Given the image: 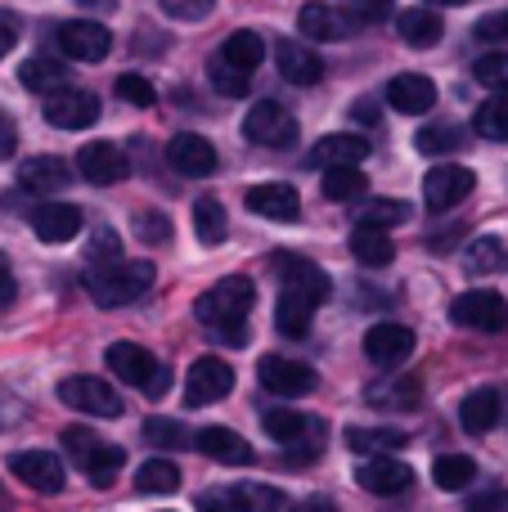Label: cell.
Returning a JSON list of instances; mask_svg holds the SVG:
<instances>
[{
    "label": "cell",
    "instance_id": "cell-1",
    "mask_svg": "<svg viewBox=\"0 0 508 512\" xmlns=\"http://www.w3.org/2000/svg\"><path fill=\"white\" fill-rule=\"evenodd\" d=\"M252 301H257V283L243 279V274H230V279H221L216 288H207L203 297L194 301V315H198V324L207 328L212 342L243 346L248 342Z\"/></svg>",
    "mask_w": 508,
    "mask_h": 512
},
{
    "label": "cell",
    "instance_id": "cell-2",
    "mask_svg": "<svg viewBox=\"0 0 508 512\" xmlns=\"http://www.w3.org/2000/svg\"><path fill=\"white\" fill-rule=\"evenodd\" d=\"M153 283V265L149 261H104L86 270V292L95 306L113 310V306H131L135 297H144Z\"/></svg>",
    "mask_w": 508,
    "mask_h": 512
},
{
    "label": "cell",
    "instance_id": "cell-3",
    "mask_svg": "<svg viewBox=\"0 0 508 512\" xmlns=\"http://www.w3.org/2000/svg\"><path fill=\"white\" fill-rule=\"evenodd\" d=\"M243 135H248L252 144H261V149H288V144L297 140V117H293V108H284L279 99H261V104H252L248 117H243Z\"/></svg>",
    "mask_w": 508,
    "mask_h": 512
},
{
    "label": "cell",
    "instance_id": "cell-4",
    "mask_svg": "<svg viewBox=\"0 0 508 512\" xmlns=\"http://www.w3.org/2000/svg\"><path fill=\"white\" fill-rule=\"evenodd\" d=\"M450 319H455L459 328H473V333H504L508 328V301L491 288H473V292H464V297H455Z\"/></svg>",
    "mask_w": 508,
    "mask_h": 512
},
{
    "label": "cell",
    "instance_id": "cell-5",
    "mask_svg": "<svg viewBox=\"0 0 508 512\" xmlns=\"http://www.w3.org/2000/svg\"><path fill=\"white\" fill-rule=\"evenodd\" d=\"M59 400L68 409H77V414H90V418H117L126 409L122 396H117L104 378H90V373H81V378H63Z\"/></svg>",
    "mask_w": 508,
    "mask_h": 512
},
{
    "label": "cell",
    "instance_id": "cell-6",
    "mask_svg": "<svg viewBox=\"0 0 508 512\" xmlns=\"http://www.w3.org/2000/svg\"><path fill=\"white\" fill-rule=\"evenodd\" d=\"M230 391H234V369L221 360V355L194 360V369H189V378H185V405L189 409L216 405V400H225Z\"/></svg>",
    "mask_w": 508,
    "mask_h": 512
},
{
    "label": "cell",
    "instance_id": "cell-7",
    "mask_svg": "<svg viewBox=\"0 0 508 512\" xmlns=\"http://www.w3.org/2000/svg\"><path fill=\"white\" fill-rule=\"evenodd\" d=\"M45 122L59 126V131H86L99 122V99L90 90L63 86L54 95H45Z\"/></svg>",
    "mask_w": 508,
    "mask_h": 512
},
{
    "label": "cell",
    "instance_id": "cell-8",
    "mask_svg": "<svg viewBox=\"0 0 508 512\" xmlns=\"http://www.w3.org/2000/svg\"><path fill=\"white\" fill-rule=\"evenodd\" d=\"M257 378L270 396H288V400L311 396L315 382H320L311 364H297V360H288V355H266V360L257 364Z\"/></svg>",
    "mask_w": 508,
    "mask_h": 512
},
{
    "label": "cell",
    "instance_id": "cell-9",
    "mask_svg": "<svg viewBox=\"0 0 508 512\" xmlns=\"http://www.w3.org/2000/svg\"><path fill=\"white\" fill-rule=\"evenodd\" d=\"M9 472H14L27 490H41V495H59V490L68 486L63 459L50 450H18L14 459H9Z\"/></svg>",
    "mask_w": 508,
    "mask_h": 512
},
{
    "label": "cell",
    "instance_id": "cell-10",
    "mask_svg": "<svg viewBox=\"0 0 508 512\" xmlns=\"http://www.w3.org/2000/svg\"><path fill=\"white\" fill-rule=\"evenodd\" d=\"M473 171L468 167H455V162H446V167H432L428 176H423V203L432 207V212H450V207H459L468 194H473Z\"/></svg>",
    "mask_w": 508,
    "mask_h": 512
},
{
    "label": "cell",
    "instance_id": "cell-11",
    "mask_svg": "<svg viewBox=\"0 0 508 512\" xmlns=\"http://www.w3.org/2000/svg\"><path fill=\"white\" fill-rule=\"evenodd\" d=\"M54 36H59V50L77 63H99L108 50H113L108 27H99L95 18H72V23H63Z\"/></svg>",
    "mask_w": 508,
    "mask_h": 512
},
{
    "label": "cell",
    "instance_id": "cell-12",
    "mask_svg": "<svg viewBox=\"0 0 508 512\" xmlns=\"http://www.w3.org/2000/svg\"><path fill=\"white\" fill-rule=\"evenodd\" d=\"M104 364L113 369L117 382H126V387H140L144 396H149L153 378H158V369H162V364L153 360L144 346H135V342H113V346L104 351Z\"/></svg>",
    "mask_w": 508,
    "mask_h": 512
},
{
    "label": "cell",
    "instance_id": "cell-13",
    "mask_svg": "<svg viewBox=\"0 0 508 512\" xmlns=\"http://www.w3.org/2000/svg\"><path fill=\"white\" fill-rule=\"evenodd\" d=\"M266 436L270 441H279V445H288V450H297V445L306 441V450H320V436H324V427H320V418H311V414H297V409H266Z\"/></svg>",
    "mask_w": 508,
    "mask_h": 512
},
{
    "label": "cell",
    "instance_id": "cell-14",
    "mask_svg": "<svg viewBox=\"0 0 508 512\" xmlns=\"http://www.w3.org/2000/svg\"><path fill=\"white\" fill-rule=\"evenodd\" d=\"M365 355L378 369H401L414 355V333L405 324H374L365 333Z\"/></svg>",
    "mask_w": 508,
    "mask_h": 512
},
{
    "label": "cell",
    "instance_id": "cell-15",
    "mask_svg": "<svg viewBox=\"0 0 508 512\" xmlns=\"http://www.w3.org/2000/svg\"><path fill=\"white\" fill-rule=\"evenodd\" d=\"M167 162H171V171H180V176L203 180L216 171V149L203 140V135L180 131V135H171V144H167Z\"/></svg>",
    "mask_w": 508,
    "mask_h": 512
},
{
    "label": "cell",
    "instance_id": "cell-16",
    "mask_svg": "<svg viewBox=\"0 0 508 512\" xmlns=\"http://www.w3.org/2000/svg\"><path fill=\"white\" fill-rule=\"evenodd\" d=\"M77 171H81V180H90V185H117V180L126 176V153L117 149V144H108V140H95V144H86V149L77 153Z\"/></svg>",
    "mask_w": 508,
    "mask_h": 512
},
{
    "label": "cell",
    "instance_id": "cell-17",
    "mask_svg": "<svg viewBox=\"0 0 508 512\" xmlns=\"http://www.w3.org/2000/svg\"><path fill=\"white\" fill-rule=\"evenodd\" d=\"M387 104L405 117H419L437 104V86L428 77H419V72H401V77L387 81Z\"/></svg>",
    "mask_w": 508,
    "mask_h": 512
},
{
    "label": "cell",
    "instance_id": "cell-18",
    "mask_svg": "<svg viewBox=\"0 0 508 512\" xmlns=\"http://www.w3.org/2000/svg\"><path fill=\"white\" fill-rule=\"evenodd\" d=\"M248 212L288 225L302 216V198H297L293 185H257V189H248Z\"/></svg>",
    "mask_w": 508,
    "mask_h": 512
},
{
    "label": "cell",
    "instance_id": "cell-19",
    "mask_svg": "<svg viewBox=\"0 0 508 512\" xmlns=\"http://www.w3.org/2000/svg\"><path fill=\"white\" fill-rule=\"evenodd\" d=\"M297 27H302L311 41H347L351 32H356V23H351L342 9L333 5H320V0H311V5H302V14H297Z\"/></svg>",
    "mask_w": 508,
    "mask_h": 512
},
{
    "label": "cell",
    "instance_id": "cell-20",
    "mask_svg": "<svg viewBox=\"0 0 508 512\" xmlns=\"http://www.w3.org/2000/svg\"><path fill=\"white\" fill-rule=\"evenodd\" d=\"M356 481L369 495H401V490H410L414 472L405 468L401 459H365L356 468Z\"/></svg>",
    "mask_w": 508,
    "mask_h": 512
},
{
    "label": "cell",
    "instance_id": "cell-21",
    "mask_svg": "<svg viewBox=\"0 0 508 512\" xmlns=\"http://www.w3.org/2000/svg\"><path fill=\"white\" fill-rule=\"evenodd\" d=\"M275 63H279V77L293 81V86H315V81L324 77V59L315 50H306V45H297V41H279Z\"/></svg>",
    "mask_w": 508,
    "mask_h": 512
},
{
    "label": "cell",
    "instance_id": "cell-22",
    "mask_svg": "<svg viewBox=\"0 0 508 512\" xmlns=\"http://www.w3.org/2000/svg\"><path fill=\"white\" fill-rule=\"evenodd\" d=\"M32 230L41 243H68L81 230V212L72 203H41L32 212Z\"/></svg>",
    "mask_w": 508,
    "mask_h": 512
},
{
    "label": "cell",
    "instance_id": "cell-23",
    "mask_svg": "<svg viewBox=\"0 0 508 512\" xmlns=\"http://www.w3.org/2000/svg\"><path fill=\"white\" fill-rule=\"evenodd\" d=\"M369 158V140L365 135H351V131H342V135H324L320 144H315V153H311V162L315 167H360V162Z\"/></svg>",
    "mask_w": 508,
    "mask_h": 512
},
{
    "label": "cell",
    "instance_id": "cell-24",
    "mask_svg": "<svg viewBox=\"0 0 508 512\" xmlns=\"http://www.w3.org/2000/svg\"><path fill=\"white\" fill-rule=\"evenodd\" d=\"M194 445L207 454V459L230 463V468H243V463H252V445L243 441L239 432H230V427H203V432L194 436Z\"/></svg>",
    "mask_w": 508,
    "mask_h": 512
},
{
    "label": "cell",
    "instance_id": "cell-25",
    "mask_svg": "<svg viewBox=\"0 0 508 512\" xmlns=\"http://www.w3.org/2000/svg\"><path fill=\"white\" fill-rule=\"evenodd\" d=\"M347 445L365 459H392L396 450L410 445V436L401 427H347Z\"/></svg>",
    "mask_w": 508,
    "mask_h": 512
},
{
    "label": "cell",
    "instance_id": "cell-26",
    "mask_svg": "<svg viewBox=\"0 0 508 512\" xmlns=\"http://www.w3.org/2000/svg\"><path fill=\"white\" fill-rule=\"evenodd\" d=\"M275 270L284 274V288H297L315 301L329 297V274L315 261H306V256H275Z\"/></svg>",
    "mask_w": 508,
    "mask_h": 512
},
{
    "label": "cell",
    "instance_id": "cell-27",
    "mask_svg": "<svg viewBox=\"0 0 508 512\" xmlns=\"http://www.w3.org/2000/svg\"><path fill=\"white\" fill-rule=\"evenodd\" d=\"M315 306H320L315 297H306V292H297V288H284L279 292V306H275V328L284 337H306L311 333Z\"/></svg>",
    "mask_w": 508,
    "mask_h": 512
},
{
    "label": "cell",
    "instance_id": "cell-28",
    "mask_svg": "<svg viewBox=\"0 0 508 512\" xmlns=\"http://www.w3.org/2000/svg\"><path fill=\"white\" fill-rule=\"evenodd\" d=\"M500 414H504V400H500V391H495V387L473 391V396L459 405V423H464V432H473V436L491 432V427L500 423Z\"/></svg>",
    "mask_w": 508,
    "mask_h": 512
},
{
    "label": "cell",
    "instance_id": "cell-29",
    "mask_svg": "<svg viewBox=\"0 0 508 512\" xmlns=\"http://www.w3.org/2000/svg\"><path fill=\"white\" fill-rule=\"evenodd\" d=\"M18 180H23L27 189H36V194H59V189L72 185V171L63 158H50V153H45V158H27L23 171H18Z\"/></svg>",
    "mask_w": 508,
    "mask_h": 512
},
{
    "label": "cell",
    "instance_id": "cell-30",
    "mask_svg": "<svg viewBox=\"0 0 508 512\" xmlns=\"http://www.w3.org/2000/svg\"><path fill=\"white\" fill-rule=\"evenodd\" d=\"M396 36H401L405 45H414V50H432V45L441 41V18L432 14V9H401Z\"/></svg>",
    "mask_w": 508,
    "mask_h": 512
},
{
    "label": "cell",
    "instance_id": "cell-31",
    "mask_svg": "<svg viewBox=\"0 0 508 512\" xmlns=\"http://www.w3.org/2000/svg\"><path fill=\"white\" fill-rule=\"evenodd\" d=\"M351 256H356L360 265H369V270H383V265L396 261V243L387 239L383 230H365V225H356V234H351Z\"/></svg>",
    "mask_w": 508,
    "mask_h": 512
},
{
    "label": "cell",
    "instance_id": "cell-32",
    "mask_svg": "<svg viewBox=\"0 0 508 512\" xmlns=\"http://www.w3.org/2000/svg\"><path fill=\"white\" fill-rule=\"evenodd\" d=\"M365 396L378 409H419L423 387H419V378H392V382H374Z\"/></svg>",
    "mask_w": 508,
    "mask_h": 512
},
{
    "label": "cell",
    "instance_id": "cell-33",
    "mask_svg": "<svg viewBox=\"0 0 508 512\" xmlns=\"http://www.w3.org/2000/svg\"><path fill=\"white\" fill-rule=\"evenodd\" d=\"M221 59L230 63V68H239L243 77H248V72L257 68L261 59H266V41H261L257 32H234L230 41L221 45Z\"/></svg>",
    "mask_w": 508,
    "mask_h": 512
},
{
    "label": "cell",
    "instance_id": "cell-34",
    "mask_svg": "<svg viewBox=\"0 0 508 512\" xmlns=\"http://www.w3.org/2000/svg\"><path fill=\"white\" fill-rule=\"evenodd\" d=\"M18 81H23L27 90H41V95H54V90L68 86V68L54 59H27L23 68H18Z\"/></svg>",
    "mask_w": 508,
    "mask_h": 512
},
{
    "label": "cell",
    "instance_id": "cell-35",
    "mask_svg": "<svg viewBox=\"0 0 508 512\" xmlns=\"http://www.w3.org/2000/svg\"><path fill=\"white\" fill-rule=\"evenodd\" d=\"M225 230H230V221H225L221 198H198V203H194V234H198V243L216 248V243L225 239Z\"/></svg>",
    "mask_w": 508,
    "mask_h": 512
},
{
    "label": "cell",
    "instance_id": "cell-36",
    "mask_svg": "<svg viewBox=\"0 0 508 512\" xmlns=\"http://www.w3.org/2000/svg\"><path fill=\"white\" fill-rule=\"evenodd\" d=\"M176 486H180V468L171 459H149L135 472V490L140 495H171Z\"/></svg>",
    "mask_w": 508,
    "mask_h": 512
},
{
    "label": "cell",
    "instance_id": "cell-37",
    "mask_svg": "<svg viewBox=\"0 0 508 512\" xmlns=\"http://www.w3.org/2000/svg\"><path fill=\"white\" fill-rule=\"evenodd\" d=\"M410 221V203H401V198H369L365 207H360V225L365 230H392V225H405Z\"/></svg>",
    "mask_w": 508,
    "mask_h": 512
},
{
    "label": "cell",
    "instance_id": "cell-38",
    "mask_svg": "<svg viewBox=\"0 0 508 512\" xmlns=\"http://www.w3.org/2000/svg\"><path fill=\"white\" fill-rule=\"evenodd\" d=\"M473 477H477V463L468 454H441L432 463V481L441 490H464V486H473Z\"/></svg>",
    "mask_w": 508,
    "mask_h": 512
},
{
    "label": "cell",
    "instance_id": "cell-39",
    "mask_svg": "<svg viewBox=\"0 0 508 512\" xmlns=\"http://www.w3.org/2000/svg\"><path fill=\"white\" fill-rule=\"evenodd\" d=\"M198 512H257L252 508V486H221L198 495Z\"/></svg>",
    "mask_w": 508,
    "mask_h": 512
},
{
    "label": "cell",
    "instance_id": "cell-40",
    "mask_svg": "<svg viewBox=\"0 0 508 512\" xmlns=\"http://www.w3.org/2000/svg\"><path fill=\"white\" fill-rule=\"evenodd\" d=\"M320 189H324V198H333V203H351V198L365 194V171H356V167H333V171H324Z\"/></svg>",
    "mask_w": 508,
    "mask_h": 512
},
{
    "label": "cell",
    "instance_id": "cell-41",
    "mask_svg": "<svg viewBox=\"0 0 508 512\" xmlns=\"http://www.w3.org/2000/svg\"><path fill=\"white\" fill-rule=\"evenodd\" d=\"M122 463H126V454L117 450V445H99L95 454L86 459V477H90V486H99V490H108L117 481V472H122Z\"/></svg>",
    "mask_w": 508,
    "mask_h": 512
},
{
    "label": "cell",
    "instance_id": "cell-42",
    "mask_svg": "<svg viewBox=\"0 0 508 512\" xmlns=\"http://www.w3.org/2000/svg\"><path fill=\"white\" fill-rule=\"evenodd\" d=\"M504 261H508V252H504V243L495 239V234H482V239H473V248L464 252V265L473 274H495Z\"/></svg>",
    "mask_w": 508,
    "mask_h": 512
},
{
    "label": "cell",
    "instance_id": "cell-43",
    "mask_svg": "<svg viewBox=\"0 0 508 512\" xmlns=\"http://www.w3.org/2000/svg\"><path fill=\"white\" fill-rule=\"evenodd\" d=\"M473 126H477V135H482V140L504 144L508 140V99H486V104L477 108Z\"/></svg>",
    "mask_w": 508,
    "mask_h": 512
},
{
    "label": "cell",
    "instance_id": "cell-44",
    "mask_svg": "<svg viewBox=\"0 0 508 512\" xmlns=\"http://www.w3.org/2000/svg\"><path fill=\"white\" fill-rule=\"evenodd\" d=\"M207 81H212L225 99H248V77H243L239 68H230L221 54H212V63H207Z\"/></svg>",
    "mask_w": 508,
    "mask_h": 512
},
{
    "label": "cell",
    "instance_id": "cell-45",
    "mask_svg": "<svg viewBox=\"0 0 508 512\" xmlns=\"http://www.w3.org/2000/svg\"><path fill=\"white\" fill-rule=\"evenodd\" d=\"M144 441L158 445V450H185L189 432H185V423H176V418H149V423H144Z\"/></svg>",
    "mask_w": 508,
    "mask_h": 512
},
{
    "label": "cell",
    "instance_id": "cell-46",
    "mask_svg": "<svg viewBox=\"0 0 508 512\" xmlns=\"http://www.w3.org/2000/svg\"><path fill=\"white\" fill-rule=\"evenodd\" d=\"M414 144H419V153H428V158H437V153H455L464 140H459V126L441 122V126H423V131H419V140H414Z\"/></svg>",
    "mask_w": 508,
    "mask_h": 512
},
{
    "label": "cell",
    "instance_id": "cell-47",
    "mask_svg": "<svg viewBox=\"0 0 508 512\" xmlns=\"http://www.w3.org/2000/svg\"><path fill=\"white\" fill-rule=\"evenodd\" d=\"M473 77L482 81L486 90H500V95H508V54H482V59L473 63Z\"/></svg>",
    "mask_w": 508,
    "mask_h": 512
},
{
    "label": "cell",
    "instance_id": "cell-48",
    "mask_svg": "<svg viewBox=\"0 0 508 512\" xmlns=\"http://www.w3.org/2000/svg\"><path fill=\"white\" fill-rule=\"evenodd\" d=\"M99 445H104V441H99L90 427H68V432H63V450H68L72 459L81 463V468H86V459L99 450Z\"/></svg>",
    "mask_w": 508,
    "mask_h": 512
},
{
    "label": "cell",
    "instance_id": "cell-49",
    "mask_svg": "<svg viewBox=\"0 0 508 512\" xmlns=\"http://www.w3.org/2000/svg\"><path fill=\"white\" fill-rule=\"evenodd\" d=\"M117 95H122L126 104H135V108H149L153 99H158V90H153V81H144V77H135V72H126V77H117Z\"/></svg>",
    "mask_w": 508,
    "mask_h": 512
},
{
    "label": "cell",
    "instance_id": "cell-50",
    "mask_svg": "<svg viewBox=\"0 0 508 512\" xmlns=\"http://www.w3.org/2000/svg\"><path fill=\"white\" fill-rule=\"evenodd\" d=\"M162 9H167L171 18H180V23H198V18L212 14L216 0H158Z\"/></svg>",
    "mask_w": 508,
    "mask_h": 512
},
{
    "label": "cell",
    "instance_id": "cell-51",
    "mask_svg": "<svg viewBox=\"0 0 508 512\" xmlns=\"http://www.w3.org/2000/svg\"><path fill=\"white\" fill-rule=\"evenodd\" d=\"M135 234H140L144 243H167L171 239V225L162 212H140L135 216Z\"/></svg>",
    "mask_w": 508,
    "mask_h": 512
},
{
    "label": "cell",
    "instance_id": "cell-52",
    "mask_svg": "<svg viewBox=\"0 0 508 512\" xmlns=\"http://www.w3.org/2000/svg\"><path fill=\"white\" fill-rule=\"evenodd\" d=\"M392 14V0H347V18L351 23H378Z\"/></svg>",
    "mask_w": 508,
    "mask_h": 512
},
{
    "label": "cell",
    "instance_id": "cell-53",
    "mask_svg": "<svg viewBox=\"0 0 508 512\" xmlns=\"http://www.w3.org/2000/svg\"><path fill=\"white\" fill-rule=\"evenodd\" d=\"M464 512H508V490H491V495H477Z\"/></svg>",
    "mask_w": 508,
    "mask_h": 512
},
{
    "label": "cell",
    "instance_id": "cell-54",
    "mask_svg": "<svg viewBox=\"0 0 508 512\" xmlns=\"http://www.w3.org/2000/svg\"><path fill=\"white\" fill-rule=\"evenodd\" d=\"M95 256H99L95 265L117 261V234H113V230H99V234H95Z\"/></svg>",
    "mask_w": 508,
    "mask_h": 512
},
{
    "label": "cell",
    "instance_id": "cell-55",
    "mask_svg": "<svg viewBox=\"0 0 508 512\" xmlns=\"http://www.w3.org/2000/svg\"><path fill=\"white\" fill-rule=\"evenodd\" d=\"M477 36H486V41H495V36H508V9L504 14H491L477 23Z\"/></svg>",
    "mask_w": 508,
    "mask_h": 512
},
{
    "label": "cell",
    "instance_id": "cell-56",
    "mask_svg": "<svg viewBox=\"0 0 508 512\" xmlns=\"http://www.w3.org/2000/svg\"><path fill=\"white\" fill-rule=\"evenodd\" d=\"M14 144H18V131H14V117L0 108V158H9L14 153Z\"/></svg>",
    "mask_w": 508,
    "mask_h": 512
},
{
    "label": "cell",
    "instance_id": "cell-57",
    "mask_svg": "<svg viewBox=\"0 0 508 512\" xmlns=\"http://www.w3.org/2000/svg\"><path fill=\"white\" fill-rule=\"evenodd\" d=\"M14 41H18V23H14V14H0V59H5L9 50H14Z\"/></svg>",
    "mask_w": 508,
    "mask_h": 512
},
{
    "label": "cell",
    "instance_id": "cell-58",
    "mask_svg": "<svg viewBox=\"0 0 508 512\" xmlns=\"http://www.w3.org/2000/svg\"><path fill=\"white\" fill-rule=\"evenodd\" d=\"M288 512H338V504H333L329 495H311V499H302V504H293Z\"/></svg>",
    "mask_w": 508,
    "mask_h": 512
},
{
    "label": "cell",
    "instance_id": "cell-59",
    "mask_svg": "<svg viewBox=\"0 0 508 512\" xmlns=\"http://www.w3.org/2000/svg\"><path fill=\"white\" fill-rule=\"evenodd\" d=\"M14 301V274H9V265H0V310Z\"/></svg>",
    "mask_w": 508,
    "mask_h": 512
},
{
    "label": "cell",
    "instance_id": "cell-60",
    "mask_svg": "<svg viewBox=\"0 0 508 512\" xmlns=\"http://www.w3.org/2000/svg\"><path fill=\"white\" fill-rule=\"evenodd\" d=\"M351 117H356V122H365V126H374L378 122V108L374 104H356V108H351Z\"/></svg>",
    "mask_w": 508,
    "mask_h": 512
},
{
    "label": "cell",
    "instance_id": "cell-61",
    "mask_svg": "<svg viewBox=\"0 0 508 512\" xmlns=\"http://www.w3.org/2000/svg\"><path fill=\"white\" fill-rule=\"evenodd\" d=\"M81 5H90V9H113L117 0H81Z\"/></svg>",
    "mask_w": 508,
    "mask_h": 512
},
{
    "label": "cell",
    "instance_id": "cell-62",
    "mask_svg": "<svg viewBox=\"0 0 508 512\" xmlns=\"http://www.w3.org/2000/svg\"><path fill=\"white\" fill-rule=\"evenodd\" d=\"M0 512H9V499H5V486H0Z\"/></svg>",
    "mask_w": 508,
    "mask_h": 512
},
{
    "label": "cell",
    "instance_id": "cell-63",
    "mask_svg": "<svg viewBox=\"0 0 508 512\" xmlns=\"http://www.w3.org/2000/svg\"><path fill=\"white\" fill-rule=\"evenodd\" d=\"M432 5H464V0H432Z\"/></svg>",
    "mask_w": 508,
    "mask_h": 512
}]
</instances>
